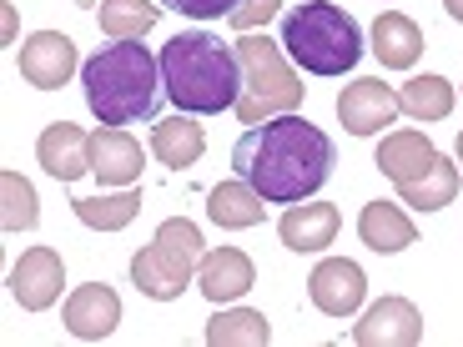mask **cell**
Here are the masks:
<instances>
[{"instance_id": "6da1fadb", "label": "cell", "mask_w": 463, "mask_h": 347, "mask_svg": "<svg viewBox=\"0 0 463 347\" xmlns=\"http://www.w3.org/2000/svg\"><path fill=\"white\" fill-rule=\"evenodd\" d=\"M337 151L327 141V131H317L313 121H302L298 111L257 121L242 131V141L232 146V172L252 182L262 192V202H307L333 182Z\"/></svg>"}, {"instance_id": "7a4b0ae2", "label": "cell", "mask_w": 463, "mask_h": 347, "mask_svg": "<svg viewBox=\"0 0 463 347\" xmlns=\"http://www.w3.org/2000/svg\"><path fill=\"white\" fill-rule=\"evenodd\" d=\"M86 106L106 127H131V121H156L162 111V56H151L141 41H106L81 66Z\"/></svg>"}, {"instance_id": "3957f363", "label": "cell", "mask_w": 463, "mask_h": 347, "mask_svg": "<svg viewBox=\"0 0 463 347\" xmlns=\"http://www.w3.org/2000/svg\"><path fill=\"white\" fill-rule=\"evenodd\" d=\"M166 101L186 116H222L242 96V61L212 31H182L162 46Z\"/></svg>"}, {"instance_id": "277c9868", "label": "cell", "mask_w": 463, "mask_h": 347, "mask_svg": "<svg viewBox=\"0 0 463 347\" xmlns=\"http://www.w3.org/2000/svg\"><path fill=\"white\" fill-rule=\"evenodd\" d=\"M282 51L298 61L307 76H343L363 61L358 21L333 5V0H302L298 11L282 15Z\"/></svg>"}, {"instance_id": "5b68a950", "label": "cell", "mask_w": 463, "mask_h": 347, "mask_svg": "<svg viewBox=\"0 0 463 347\" xmlns=\"http://www.w3.org/2000/svg\"><path fill=\"white\" fill-rule=\"evenodd\" d=\"M237 61H242V96L232 111L242 121H272V116H288L302 106V76L288 66V51L282 41H267V35H242L237 41Z\"/></svg>"}, {"instance_id": "8992f818", "label": "cell", "mask_w": 463, "mask_h": 347, "mask_svg": "<svg viewBox=\"0 0 463 347\" xmlns=\"http://www.w3.org/2000/svg\"><path fill=\"white\" fill-rule=\"evenodd\" d=\"M202 257H207L202 231L186 217H172V221L156 227V242H146L131 257V282H137V292L151 302H176L186 292V282H197Z\"/></svg>"}, {"instance_id": "52a82bcc", "label": "cell", "mask_w": 463, "mask_h": 347, "mask_svg": "<svg viewBox=\"0 0 463 347\" xmlns=\"http://www.w3.org/2000/svg\"><path fill=\"white\" fill-rule=\"evenodd\" d=\"M76 66H81V56L66 31H35L21 46V76L35 91H61L76 76Z\"/></svg>"}, {"instance_id": "ba28073f", "label": "cell", "mask_w": 463, "mask_h": 347, "mask_svg": "<svg viewBox=\"0 0 463 347\" xmlns=\"http://www.w3.org/2000/svg\"><path fill=\"white\" fill-rule=\"evenodd\" d=\"M307 297H313V307L327 317H353L363 307V297H368V277H363L358 262L327 257V262L313 267V277H307Z\"/></svg>"}, {"instance_id": "9c48e42d", "label": "cell", "mask_w": 463, "mask_h": 347, "mask_svg": "<svg viewBox=\"0 0 463 347\" xmlns=\"http://www.w3.org/2000/svg\"><path fill=\"white\" fill-rule=\"evenodd\" d=\"M353 342L358 347H413V342H423V313L408 297H383L353 327Z\"/></svg>"}, {"instance_id": "30bf717a", "label": "cell", "mask_w": 463, "mask_h": 347, "mask_svg": "<svg viewBox=\"0 0 463 347\" xmlns=\"http://www.w3.org/2000/svg\"><path fill=\"white\" fill-rule=\"evenodd\" d=\"M403 101L388 81H353L343 96H337V116L353 136H378L388 121H398Z\"/></svg>"}, {"instance_id": "8fae6325", "label": "cell", "mask_w": 463, "mask_h": 347, "mask_svg": "<svg viewBox=\"0 0 463 347\" xmlns=\"http://www.w3.org/2000/svg\"><path fill=\"white\" fill-rule=\"evenodd\" d=\"M61 282H66V267H61V257L51 247H31L11 267V297L21 302L25 313H46L51 302L61 297Z\"/></svg>"}, {"instance_id": "7c38bea8", "label": "cell", "mask_w": 463, "mask_h": 347, "mask_svg": "<svg viewBox=\"0 0 463 347\" xmlns=\"http://www.w3.org/2000/svg\"><path fill=\"white\" fill-rule=\"evenodd\" d=\"M121 323V297H116L106 282H86L66 297V333L81 337V342H101L116 333Z\"/></svg>"}, {"instance_id": "4fadbf2b", "label": "cell", "mask_w": 463, "mask_h": 347, "mask_svg": "<svg viewBox=\"0 0 463 347\" xmlns=\"http://www.w3.org/2000/svg\"><path fill=\"white\" fill-rule=\"evenodd\" d=\"M35 162L46 166L56 182H81L91 172V136L81 127H71V121H56L35 141Z\"/></svg>"}, {"instance_id": "5bb4252c", "label": "cell", "mask_w": 463, "mask_h": 347, "mask_svg": "<svg viewBox=\"0 0 463 347\" xmlns=\"http://www.w3.org/2000/svg\"><path fill=\"white\" fill-rule=\"evenodd\" d=\"M252 282H257V267L242 247H217V252H207L197 267V287L207 302H237V297L252 292Z\"/></svg>"}, {"instance_id": "9a60e30c", "label": "cell", "mask_w": 463, "mask_h": 347, "mask_svg": "<svg viewBox=\"0 0 463 347\" xmlns=\"http://www.w3.org/2000/svg\"><path fill=\"white\" fill-rule=\"evenodd\" d=\"M278 237L282 247H292V252H323L327 242L337 237V207L333 202H292L288 211H282L278 221Z\"/></svg>"}, {"instance_id": "2e32d148", "label": "cell", "mask_w": 463, "mask_h": 347, "mask_svg": "<svg viewBox=\"0 0 463 347\" xmlns=\"http://www.w3.org/2000/svg\"><path fill=\"white\" fill-rule=\"evenodd\" d=\"M91 172L101 186H137L141 182V141L121 127H101L91 136Z\"/></svg>"}, {"instance_id": "e0dca14e", "label": "cell", "mask_w": 463, "mask_h": 347, "mask_svg": "<svg viewBox=\"0 0 463 347\" xmlns=\"http://www.w3.org/2000/svg\"><path fill=\"white\" fill-rule=\"evenodd\" d=\"M423 31H418L413 15L403 11H383L378 21H373V56L383 61L388 70H413L418 56H423Z\"/></svg>"}, {"instance_id": "ac0fdd59", "label": "cell", "mask_w": 463, "mask_h": 347, "mask_svg": "<svg viewBox=\"0 0 463 347\" xmlns=\"http://www.w3.org/2000/svg\"><path fill=\"white\" fill-rule=\"evenodd\" d=\"M433 156H439V146H433L423 131H393V136H383L373 162H378V172L393 186H403V182H418V176L429 172Z\"/></svg>"}, {"instance_id": "d6986e66", "label": "cell", "mask_w": 463, "mask_h": 347, "mask_svg": "<svg viewBox=\"0 0 463 347\" xmlns=\"http://www.w3.org/2000/svg\"><path fill=\"white\" fill-rule=\"evenodd\" d=\"M151 151H156V162H162V166L186 172V166L202 162V151H207V131H202V121H192L186 111H176L172 121H156V127H151Z\"/></svg>"}, {"instance_id": "ffe728a7", "label": "cell", "mask_w": 463, "mask_h": 347, "mask_svg": "<svg viewBox=\"0 0 463 347\" xmlns=\"http://www.w3.org/2000/svg\"><path fill=\"white\" fill-rule=\"evenodd\" d=\"M262 211H267V202H262V192H257L252 182H222L217 192L207 197V217L217 221L222 231H247V227H257L262 221Z\"/></svg>"}, {"instance_id": "44dd1931", "label": "cell", "mask_w": 463, "mask_h": 347, "mask_svg": "<svg viewBox=\"0 0 463 347\" xmlns=\"http://www.w3.org/2000/svg\"><path fill=\"white\" fill-rule=\"evenodd\" d=\"M358 237L373 252H403V247L418 242V227L393 207V202H368V207L358 211Z\"/></svg>"}, {"instance_id": "7402d4cb", "label": "cell", "mask_w": 463, "mask_h": 347, "mask_svg": "<svg viewBox=\"0 0 463 347\" xmlns=\"http://www.w3.org/2000/svg\"><path fill=\"white\" fill-rule=\"evenodd\" d=\"M458 197V166L449 156H433V166L418 182H403L398 186V202H408L413 211H439Z\"/></svg>"}, {"instance_id": "603a6c76", "label": "cell", "mask_w": 463, "mask_h": 347, "mask_svg": "<svg viewBox=\"0 0 463 347\" xmlns=\"http://www.w3.org/2000/svg\"><path fill=\"white\" fill-rule=\"evenodd\" d=\"M71 211H76L91 231H121V227H131V217L141 211V192L121 186V192H111V197H76Z\"/></svg>"}, {"instance_id": "cb8c5ba5", "label": "cell", "mask_w": 463, "mask_h": 347, "mask_svg": "<svg viewBox=\"0 0 463 347\" xmlns=\"http://www.w3.org/2000/svg\"><path fill=\"white\" fill-rule=\"evenodd\" d=\"M156 15H162L156 0H101L96 21H101V31L111 35V41H141V35L156 25Z\"/></svg>"}, {"instance_id": "d4e9b609", "label": "cell", "mask_w": 463, "mask_h": 347, "mask_svg": "<svg viewBox=\"0 0 463 347\" xmlns=\"http://www.w3.org/2000/svg\"><path fill=\"white\" fill-rule=\"evenodd\" d=\"M207 342L212 347H267L272 342V327H267V317L252 313V307H232V313H222L207 323Z\"/></svg>"}, {"instance_id": "484cf974", "label": "cell", "mask_w": 463, "mask_h": 347, "mask_svg": "<svg viewBox=\"0 0 463 347\" xmlns=\"http://www.w3.org/2000/svg\"><path fill=\"white\" fill-rule=\"evenodd\" d=\"M408 121H443L453 111V86L443 76H413V81L398 91Z\"/></svg>"}, {"instance_id": "4316f807", "label": "cell", "mask_w": 463, "mask_h": 347, "mask_svg": "<svg viewBox=\"0 0 463 347\" xmlns=\"http://www.w3.org/2000/svg\"><path fill=\"white\" fill-rule=\"evenodd\" d=\"M0 197H5V207H0V227L5 231H31L35 217H41V207H35V186L25 182L21 172H0Z\"/></svg>"}, {"instance_id": "83f0119b", "label": "cell", "mask_w": 463, "mask_h": 347, "mask_svg": "<svg viewBox=\"0 0 463 347\" xmlns=\"http://www.w3.org/2000/svg\"><path fill=\"white\" fill-rule=\"evenodd\" d=\"M278 11H282V0H237V11H232L227 21H232V31L247 35V31H257V25H267Z\"/></svg>"}, {"instance_id": "f1b7e54d", "label": "cell", "mask_w": 463, "mask_h": 347, "mask_svg": "<svg viewBox=\"0 0 463 347\" xmlns=\"http://www.w3.org/2000/svg\"><path fill=\"white\" fill-rule=\"evenodd\" d=\"M162 5L176 15H192V21H222L237 11V0H162Z\"/></svg>"}, {"instance_id": "f546056e", "label": "cell", "mask_w": 463, "mask_h": 347, "mask_svg": "<svg viewBox=\"0 0 463 347\" xmlns=\"http://www.w3.org/2000/svg\"><path fill=\"white\" fill-rule=\"evenodd\" d=\"M443 11H449L453 21H463V0H443Z\"/></svg>"}, {"instance_id": "4dcf8cb0", "label": "cell", "mask_w": 463, "mask_h": 347, "mask_svg": "<svg viewBox=\"0 0 463 347\" xmlns=\"http://www.w3.org/2000/svg\"><path fill=\"white\" fill-rule=\"evenodd\" d=\"M458 162H463V131H458Z\"/></svg>"}, {"instance_id": "1f68e13d", "label": "cell", "mask_w": 463, "mask_h": 347, "mask_svg": "<svg viewBox=\"0 0 463 347\" xmlns=\"http://www.w3.org/2000/svg\"><path fill=\"white\" fill-rule=\"evenodd\" d=\"M76 5H96V0H76Z\"/></svg>"}]
</instances>
